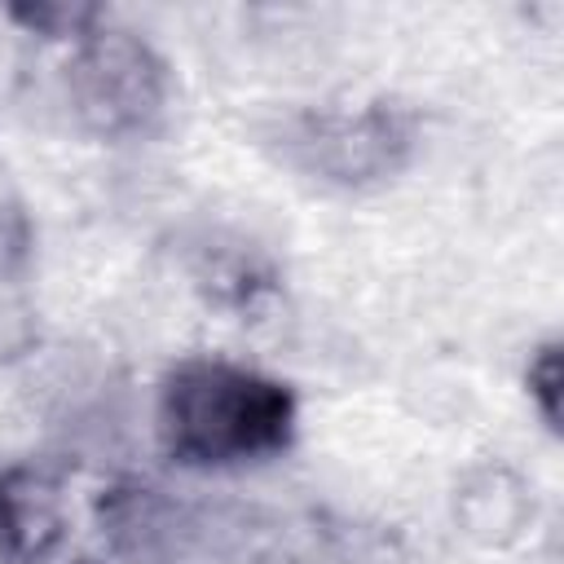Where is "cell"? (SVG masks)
<instances>
[{
  "instance_id": "6da1fadb",
  "label": "cell",
  "mask_w": 564,
  "mask_h": 564,
  "mask_svg": "<svg viewBox=\"0 0 564 564\" xmlns=\"http://www.w3.org/2000/svg\"><path fill=\"white\" fill-rule=\"evenodd\" d=\"M295 427L291 392L234 361H181L159 392V432L176 463L229 467L286 449Z\"/></svg>"
},
{
  "instance_id": "7a4b0ae2",
  "label": "cell",
  "mask_w": 564,
  "mask_h": 564,
  "mask_svg": "<svg viewBox=\"0 0 564 564\" xmlns=\"http://www.w3.org/2000/svg\"><path fill=\"white\" fill-rule=\"evenodd\" d=\"M66 97L75 119L97 137L145 132L167 97V75L154 48L115 26H93L66 62Z\"/></svg>"
},
{
  "instance_id": "3957f363",
  "label": "cell",
  "mask_w": 564,
  "mask_h": 564,
  "mask_svg": "<svg viewBox=\"0 0 564 564\" xmlns=\"http://www.w3.org/2000/svg\"><path fill=\"white\" fill-rule=\"evenodd\" d=\"M101 533L132 564H225L238 555L247 524L163 489L123 485L101 498Z\"/></svg>"
},
{
  "instance_id": "277c9868",
  "label": "cell",
  "mask_w": 564,
  "mask_h": 564,
  "mask_svg": "<svg viewBox=\"0 0 564 564\" xmlns=\"http://www.w3.org/2000/svg\"><path fill=\"white\" fill-rule=\"evenodd\" d=\"M282 159L330 185H370L410 159L414 123L401 106L370 101L357 110H308L282 123Z\"/></svg>"
},
{
  "instance_id": "5b68a950",
  "label": "cell",
  "mask_w": 564,
  "mask_h": 564,
  "mask_svg": "<svg viewBox=\"0 0 564 564\" xmlns=\"http://www.w3.org/2000/svg\"><path fill=\"white\" fill-rule=\"evenodd\" d=\"M66 533L62 485L44 467L0 471V564H40Z\"/></svg>"
},
{
  "instance_id": "8992f818",
  "label": "cell",
  "mask_w": 564,
  "mask_h": 564,
  "mask_svg": "<svg viewBox=\"0 0 564 564\" xmlns=\"http://www.w3.org/2000/svg\"><path fill=\"white\" fill-rule=\"evenodd\" d=\"M454 516L467 538H476L485 546H507L520 538L524 520L533 516V498L516 471L476 467L454 494Z\"/></svg>"
},
{
  "instance_id": "52a82bcc",
  "label": "cell",
  "mask_w": 564,
  "mask_h": 564,
  "mask_svg": "<svg viewBox=\"0 0 564 564\" xmlns=\"http://www.w3.org/2000/svg\"><path fill=\"white\" fill-rule=\"evenodd\" d=\"M18 22H26L31 31H48V35H66V40H79L97 26V9L93 4H26V9H13Z\"/></svg>"
},
{
  "instance_id": "ba28073f",
  "label": "cell",
  "mask_w": 564,
  "mask_h": 564,
  "mask_svg": "<svg viewBox=\"0 0 564 564\" xmlns=\"http://www.w3.org/2000/svg\"><path fill=\"white\" fill-rule=\"evenodd\" d=\"M560 383H564L560 348L546 344V348H538V357L529 361V397L538 401L546 427H560Z\"/></svg>"
}]
</instances>
